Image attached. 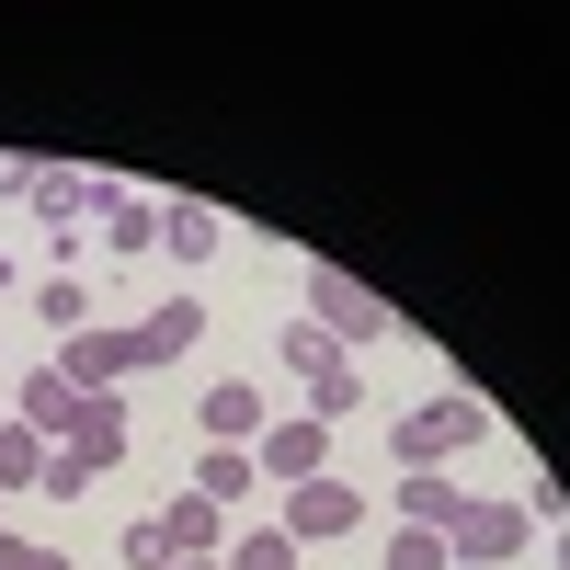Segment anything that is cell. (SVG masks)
<instances>
[{
  "label": "cell",
  "instance_id": "1",
  "mask_svg": "<svg viewBox=\"0 0 570 570\" xmlns=\"http://www.w3.org/2000/svg\"><path fill=\"white\" fill-rule=\"evenodd\" d=\"M525 548H537L525 491H468L445 513V559H468V570H502V559H525Z\"/></svg>",
  "mask_w": 570,
  "mask_h": 570
},
{
  "label": "cell",
  "instance_id": "2",
  "mask_svg": "<svg viewBox=\"0 0 570 570\" xmlns=\"http://www.w3.org/2000/svg\"><path fill=\"white\" fill-rule=\"evenodd\" d=\"M468 445H491V411L468 400V389L411 400V411L389 422V456H400V468H445V456H468Z\"/></svg>",
  "mask_w": 570,
  "mask_h": 570
},
{
  "label": "cell",
  "instance_id": "3",
  "mask_svg": "<svg viewBox=\"0 0 570 570\" xmlns=\"http://www.w3.org/2000/svg\"><path fill=\"white\" fill-rule=\"evenodd\" d=\"M308 320H320L343 354H365V343H389V331H400V308L376 297V285H354L343 263H308Z\"/></svg>",
  "mask_w": 570,
  "mask_h": 570
},
{
  "label": "cell",
  "instance_id": "4",
  "mask_svg": "<svg viewBox=\"0 0 570 570\" xmlns=\"http://www.w3.org/2000/svg\"><path fill=\"white\" fill-rule=\"evenodd\" d=\"M58 376L69 389H115V376H149V343H137V320H91L58 343Z\"/></svg>",
  "mask_w": 570,
  "mask_h": 570
},
{
  "label": "cell",
  "instance_id": "5",
  "mask_svg": "<svg viewBox=\"0 0 570 570\" xmlns=\"http://www.w3.org/2000/svg\"><path fill=\"white\" fill-rule=\"evenodd\" d=\"M274 525L297 537V548H320V537H354V525H365V491H354V480H331V468H320V480L274 491Z\"/></svg>",
  "mask_w": 570,
  "mask_h": 570
},
{
  "label": "cell",
  "instance_id": "6",
  "mask_svg": "<svg viewBox=\"0 0 570 570\" xmlns=\"http://www.w3.org/2000/svg\"><path fill=\"white\" fill-rule=\"evenodd\" d=\"M252 456H263L274 491H297V480H320V468H331V422H320V411H285V422H263Z\"/></svg>",
  "mask_w": 570,
  "mask_h": 570
},
{
  "label": "cell",
  "instance_id": "7",
  "mask_svg": "<svg viewBox=\"0 0 570 570\" xmlns=\"http://www.w3.org/2000/svg\"><path fill=\"white\" fill-rule=\"evenodd\" d=\"M80 411H91V389H69L58 365H35L23 389H12V422H35L46 445H69V434H80Z\"/></svg>",
  "mask_w": 570,
  "mask_h": 570
},
{
  "label": "cell",
  "instance_id": "8",
  "mask_svg": "<svg viewBox=\"0 0 570 570\" xmlns=\"http://www.w3.org/2000/svg\"><path fill=\"white\" fill-rule=\"evenodd\" d=\"M195 422H206V445H263V422H274V400L252 389V376H217V389L195 400Z\"/></svg>",
  "mask_w": 570,
  "mask_h": 570
},
{
  "label": "cell",
  "instance_id": "9",
  "mask_svg": "<svg viewBox=\"0 0 570 570\" xmlns=\"http://www.w3.org/2000/svg\"><path fill=\"white\" fill-rule=\"evenodd\" d=\"M274 365H285V376H308V400L331 389V376H354V354L331 343L320 320H285V331H274Z\"/></svg>",
  "mask_w": 570,
  "mask_h": 570
},
{
  "label": "cell",
  "instance_id": "10",
  "mask_svg": "<svg viewBox=\"0 0 570 570\" xmlns=\"http://www.w3.org/2000/svg\"><path fill=\"white\" fill-rule=\"evenodd\" d=\"M160 537H171V559H228V513H217L206 491H183V502L160 513Z\"/></svg>",
  "mask_w": 570,
  "mask_h": 570
},
{
  "label": "cell",
  "instance_id": "11",
  "mask_svg": "<svg viewBox=\"0 0 570 570\" xmlns=\"http://www.w3.org/2000/svg\"><path fill=\"white\" fill-rule=\"evenodd\" d=\"M91 217H104L115 252H160V206H137L126 183H91Z\"/></svg>",
  "mask_w": 570,
  "mask_h": 570
},
{
  "label": "cell",
  "instance_id": "12",
  "mask_svg": "<svg viewBox=\"0 0 570 570\" xmlns=\"http://www.w3.org/2000/svg\"><path fill=\"white\" fill-rule=\"evenodd\" d=\"M137 343H149V376H160V365H183V354L206 343V308H195V297H171V308L137 320Z\"/></svg>",
  "mask_w": 570,
  "mask_h": 570
},
{
  "label": "cell",
  "instance_id": "13",
  "mask_svg": "<svg viewBox=\"0 0 570 570\" xmlns=\"http://www.w3.org/2000/svg\"><path fill=\"white\" fill-rule=\"evenodd\" d=\"M23 206H35L46 228H80V206H91V171H69V160H35V183H23Z\"/></svg>",
  "mask_w": 570,
  "mask_h": 570
},
{
  "label": "cell",
  "instance_id": "14",
  "mask_svg": "<svg viewBox=\"0 0 570 570\" xmlns=\"http://www.w3.org/2000/svg\"><path fill=\"white\" fill-rule=\"evenodd\" d=\"M389 502H400V525H434V537H445V513H456L468 491L445 480V468H400V491H389Z\"/></svg>",
  "mask_w": 570,
  "mask_h": 570
},
{
  "label": "cell",
  "instance_id": "15",
  "mask_svg": "<svg viewBox=\"0 0 570 570\" xmlns=\"http://www.w3.org/2000/svg\"><path fill=\"white\" fill-rule=\"evenodd\" d=\"M195 491L228 513L240 491H263V456H252V445H206V456H195Z\"/></svg>",
  "mask_w": 570,
  "mask_h": 570
},
{
  "label": "cell",
  "instance_id": "16",
  "mask_svg": "<svg viewBox=\"0 0 570 570\" xmlns=\"http://www.w3.org/2000/svg\"><path fill=\"white\" fill-rule=\"evenodd\" d=\"M46 456H58V445H46L35 422L0 411V491H46Z\"/></svg>",
  "mask_w": 570,
  "mask_h": 570
},
{
  "label": "cell",
  "instance_id": "17",
  "mask_svg": "<svg viewBox=\"0 0 570 570\" xmlns=\"http://www.w3.org/2000/svg\"><path fill=\"white\" fill-rule=\"evenodd\" d=\"M69 456H91V468H115V456H126V400H115V389H91V411H80Z\"/></svg>",
  "mask_w": 570,
  "mask_h": 570
},
{
  "label": "cell",
  "instance_id": "18",
  "mask_svg": "<svg viewBox=\"0 0 570 570\" xmlns=\"http://www.w3.org/2000/svg\"><path fill=\"white\" fill-rule=\"evenodd\" d=\"M35 320L58 331V343H69V331H91V285H80V274H46V285H35Z\"/></svg>",
  "mask_w": 570,
  "mask_h": 570
},
{
  "label": "cell",
  "instance_id": "19",
  "mask_svg": "<svg viewBox=\"0 0 570 570\" xmlns=\"http://www.w3.org/2000/svg\"><path fill=\"white\" fill-rule=\"evenodd\" d=\"M160 252L171 263H206L217 252V206H160Z\"/></svg>",
  "mask_w": 570,
  "mask_h": 570
},
{
  "label": "cell",
  "instance_id": "20",
  "mask_svg": "<svg viewBox=\"0 0 570 570\" xmlns=\"http://www.w3.org/2000/svg\"><path fill=\"white\" fill-rule=\"evenodd\" d=\"M376 570H456L434 525H389V548H376Z\"/></svg>",
  "mask_w": 570,
  "mask_h": 570
},
{
  "label": "cell",
  "instance_id": "21",
  "mask_svg": "<svg viewBox=\"0 0 570 570\" xmlns=\"http://www.w3.org/2000/svg\"><path fill=\"white\" fill-rule=\"evenodd\" d=\"M217 570H297V537H285V525H252V537H228Z\"/></svg>",
  "mask_w": 570,
  "mask_h": 570
},
{
  "label": "cell",
  "instance_id": "22",
  "mask_svg": "<svg viewBox=\"0 0 570 570\" xmlns=\"http://www.w3.org/2000/svg\"><path fill=\"white\" fill-rule=\"evenodd\" d=\"M91 480H104V468H91V456H69V445L46 456V502H91Z\"/></svg>",
  "mask_w": 570,
  "mask_h": 570
},
{
  "label": "cell",
  "instance_id": "23",
  "mask_svg": "<svg viewBox=\"0 0 570 570\" xmlns=\"http://www.w3.org/2000/svg\"><path fill=\"white\" fill-rule=\"evenodd\" d=\"M126 570H183L171 537H160V513H149V525H126Z\"/></svg>",
  "mask_w": 570,
  "mask_h": 570
},
{
  "label": "cell",
  "instance_id": "24",
  "mask_svg": "<svg viewBox=\"0 0 570 570\" xmlns=\"http://www.w3.org/2000/svg\"><path fill=\"white\" fill-rule=\"evenodd\" d=\"M0 570H69V559L46 548V537H0Z\"/></svg>",
  "mask_w": 570,
  "mask_h": 570
},
{
  "label": "cell",
  "instance_id": "25",
  "mask_svg": "<svg viewBox=\"0 0 570 570\" xmlns=\"http://www.w3.org/2000/svg\"><path fill=\"white\" fill-rule=\"evenodd\" d=\"M23 183H35V160H12V149H0V206H23Z\"/></svg>",
  "mask_w": 570,
  "mask_h": 570
},
{
  "label": "cell",
  "instance_id": "26",
  "mask_svg": "<svg viewBox=\"0 0 570 570\" xmlns=\"http://www.w3.org/2000/svg\"><path fill=\"white\" fill-rule=\"evenodd\" d=\"M548 537H559V570H570V525H548Z\"/></svg>",
  "mask_w": 570,
  "mask_h": 570
},
{
  "label": "cell",
  "instance_id": "27",
  "mask_svg": "<svg viewBox=\"0 0 570 570\" xmlns=\"http://www.w3.org/2000/svg\"><path fill=\"white\" fill-rule=\"evenodd\" d=\"M183 570H217V559H183Z\"/></svg>",
  "mask_w": 570,
  "mask_h": 570
}]
</instances>
